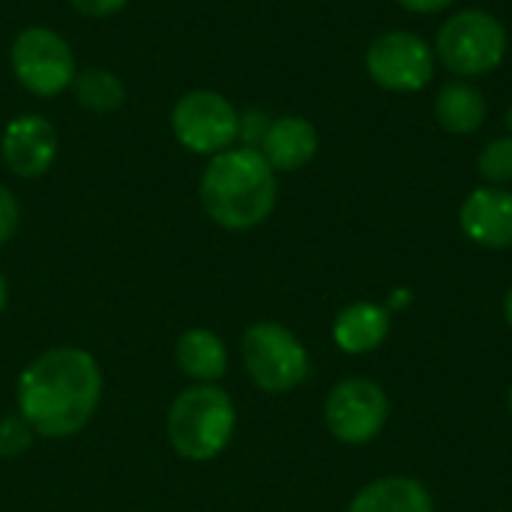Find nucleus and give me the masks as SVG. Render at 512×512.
Wrapping results in <instances>:
<instances>
[{
    "label": "nucleus",
    "instance_id": "nucleus-1",
    "mask_svg": "<svg viewBox=\"0 0 512 512\" xmlns=\"http://www.w3.org/2000/svg\"><path fill=\"white\" fill-rule=\"evenodd\" d=\"M102 399V372L84 348H51L39 354L18 378V414L42 438H72L96 414Z\"/></svg>",
    "mask_w": 512,
    "mask_h": 512
},
{
    "label": "nucleus",
    "instance_id": "nucleus-2",
    "mask_svg": "<svg viewBox=\"0 0 512 512\" xmlns=\"http://www.w3.org/2000/svg\"><path fill=\"white\" fill-rule=\"evenodd\" d=\"M276 198V171L252 147H231L210 156L201 174L204 213L225 231L258 228L276 210Z\"/></svg>",
    "mask_w": 512,
    "mask_h": 512
},
{
    "label": "nucleus",
    "instance_id": "nucleus-3",
    "mask_svg": "<svg viewBox=\"0 0 512 512\" xmlns=\"http://www.w3.org/2000/svg\"><path fill=\"white\" fill-rule=\"evenodd\" d=\"M165 429L177 456L189 462H210L231 444L237 411L225 390L213 384H198L183 390L171 402Z\"/></svg>",
    "mask_w": 512,
    "mask_h": 512
},
{
    "label": "nucleus",
    "instance_id": "nucleus-4",
    "mask_svg": "<svg viewBox=\"0 0 512 512\" xmlns=\"http://www.w3.org/2000/svg\"><path fill=\"white\" fill-rule=\"evenodd\" d=\"M435 57L462 78L495 72L507 57L504 24L483 9H465L444 21L435 42Z\"/></svg>",
    "mask_w": 512,
    "mask_h": 512
},
{
    "label": "nucleus",
    "instance_id": "nucleus-5",
    "mask_svg": "<svg viewBox=\"0 0 512 512\" xmlns=\"http://www.w3.org/2000/svg\"><path fill=\"white\" fill-rule=\"evenodd\" d=\"M243 366L252 384L264 393L282 396L309 378V351L303 342L276 321H258L243 333Z\"/></svg>",
    "mask_w": 512,
    "mask_h": 512
},
{
    "label": "nucleus",
    "instance_id": "nucleus-6",
    "mask_svg": "<svg viewBox=\"0 0 512 512\" xmlns=\"http://www.w3.org/2000/svg\"><path fill=\"white\" fill-rule=\"evenodd\" d=\"M9 60H12V72L18 84L27 93L42 96V99L60 96L63 90H69L78 72L72 45L48 27L21 30L12 42Z\"/></svg>",
    "mask_w": 512,
    "mask_h": 512
},
{
    "label": "nucleus",
    "instance_id": "nucleus-7",
    "mask_svg": "<svg viewBox=\"0 0 512 512\" xmlns=\"http://www.w3.org/2000/svg\"><path fill=\"white\" fill-rule=\"evenodd\" d=\"M171 129L186 150L216 156L240 138V111L216 90H189L171 111Z\"/></svg>",
    "mask_w": 512,
    "mask_h": 512
},
{
    "label": "nucleus",
    "instance_id": "nucleus-8",
    "mask_svg": "<svg viewBox=\"0 0 512 512\" xmlns=\"http://www.w3.org/2000/svg\"><path fill=\"white\" fill-rule=\"evenodd\" d=\"M435 48L408 30L381 33L366 51V72L369 78L390 93H417L429 87L435 78Z\"/></svg>",
    "mask_w": 512,
    "mask_h": 512
},
{
    "label": "nucleus",
    "instance_id": "nucleus-9",
    "mask_svg": "<svg viewBox=\"0 0 512 512\" xmlns=\"http://www.w3.org/2000/svg\"><path fill=\"white\" fill-rule=\"evenodd\" d=\"M390 417L387 393L369 378H348L336 384L324 405V423L342 444L363 447L381 435Z\"/></svg>",
    "mask_w": 512,
    "mask_h": 512
},
{
    "label": "nucleus",
    "instance_id": "nucleus-10",
    "mask_svg": "<svg viewBox=\"0 0 512 512\" xmlns=\"http://www.w3.org/2000/svg\"><path fill=\"white\" fill-rule=\"evenodd\" d=\"M0 156L15 177L36 180L57 159V132L42 114H18L3 129Z\"/></svg>",
    "mask_w": 512,
    "mask_h": 512
},
{
    "label": "nucleus",
    "instance_id": "nucleus-11",
    "mask_svg": "<svg viewBox=\"0 0 512 512\" xmlns=\"http://www.w3.org/2000/svg\"><path fill=\"white\" fill-rule=\"evenodd\" d=\"M459 225L465 237L483 249H510L512 246V192L501 186L474 189L462 210Z\"/></svg>",
    "mask_w": 512,
    "mask_h": 512
},
{
    "label": "nucleus",
    "instance_id": "nucleus-12",
    "mask_svg": "<svg viewBox=\"0 0 512 512\" xmlns=\"http://www.w3.org/2000/svg\"><path fill=\"white\" fill-rule=\"evenodd\" d=\"M273 171H300L318 153V129L297 114L270 120V129L258 147Z\"/></svg>",
    "mask_w": 512,
    "mask_h": 512
},
{
    "label": "nucleus",
    "instance_id": "nucleus-13",
    "mask_svg": "<svg viewBox=\"0 0 512 512\" xmlns=\"http://www.w3.org/2000/svg\"><path fill=\"white\" fill-rule=\"evenodd\" d=\"M390 336V312L378 303H351L333 321V339L345 354H372Z\"/></svg>",
    "mask_w": 512,
    "mask_h": 512
},
{
    "label": "nucleus",
    "instance_id": "nucleus-14",
    "mask_svg": "<svg viewBox=\"0 0 512 512\" xmlns=\"http://www.w3.org/2000/svg\"><path fill=\"white\" fill-rule=\"evenodd\" d=\"M348 512H435L429 489L414 477H384L363 486Z\"/></svg>",
    "mask_w": 512,
    "mask_h": 512
},
{
    "label": "nucleus",
    "instance_id": "nucleus-15",
    "mask_svg": "<svg viewBox=\"0 0 512 512\" xmlns=\"http://www.w3.org/2000/svg\"><path fill=\"white\" fill-rule=\"evenodd\" d=\"M174 360L180 372L198 384H213L228 372V348L225 342L204 327L186 330L174 345Z\"/></svg>",
    "mask_w": 512,
    "mask_h": 512
},
{
    "label": "nucleus",
    "instance_id": "nucleus-16",
    "mask_svg": "<svg viewBox=\"0 0 512 512\" xmlns=\"http://www.w3.org/2000/svg\"><path fill=\"white\" fill-rule=\"evenodd\" d=\"M438 126L450 135H474L486 123V99L468 81H453L435 96Z\"/></svg>",
    "mask_w": 512,
    "mask_h": 512
},
{
    "label": "nucleus",
    "instance_id": "nucleus-17",
    "mask_svg": "<svg viewBox=\"0 0 512 512\" xmlns=\"http://www.w3.org/2000/svg\"><path fill=\"white\" fill-rule=\"evenodd\" d=\"M72 96L81 108L93 111V114H111L123 105L126 99V87L123 81L105 69V66H90V69H78L72 78Z\"/></svg>",
    "mask_w": 512,
    "mask_h": 512
},
{
    "label": "nucleus",
    "instance_id": "nucleus-18",
    "mask_svg": "<svg viewBox=\"0 0 512 512\" xmlns=\"http://www.w3.org/2000/svg\"><path fill=\"white\" fill-rule=\"evenodd\" d=\"M477 171L489 186H507L512 180V135L510 138H492L480 156Z\"/></svg>",
    "mask_w": 512,
    "mask_h": 512
},
{
    "label": "nucleus",
    "instance_id": "nucleus-19",
    "mask_svg": "<svg viewBox=\"0 0 512 512\" xmlns=\"http://www.w3.org/2000/svg\"><path fill=\"white\" fill-rule=\"evenodd\" d=\"M33 429L21 414H6L0 417V456L12 459L18 453H24L33 444Z\"/></svg>",
    "mask_w": 512,
    "mask_h": 512
},
{
    "label": "nucleus",
    "instance_id": "nucleus-20",
    "mask_svg": "<svg viewBox=\"0 0 512 512\" xmlns=\"http://www.w3.org/2000/svg\"><path fill=\"white\" fill-rule=\"evenodd\" d=\"M18 222H21V207H18V198L0 183V246L15 237L18 231Z\"/></svg>",
    "mask_w": 512,
    "mask_h": 512
},
{
    "label": "nucleus",
    "instance_id": "nucleus-21",
    "mask_svg": "<svg viewBox=\"0 0 512 512\" xmlns=\"http://www.w3.org/2000/svg\"><path fill=\"white\" fill-rule=\"evenodd\" d=\"M267 129H270L267 114H261V111L240 114V141H243V147L258 150V147H261V141H264V135H267Z\"/></svg>",
    "mask_w": 512,
    "mask_h": 512
},
{
    "label": "nucleus",
    "instance_id": "nucleus-22",
    "mask_svg": "<svg viewBox=\"0 0 512 512\" xmlns=\"http://www.w3.org/2000/svg\"><path fill=\"white\" fill-rule=\"evenodd\" d=\"M75 12H81L84 18H111L117 15L129 0H69Z\"/></svg>",
    "mask_w": 512,
    "mask_h": 512
},
{
    "label": "nucleus",
    "instance_id": "nucleus-23",
    "mask_svg": "<svg viewBox=\"0 0 512 512\" xmlns=\"http://www.w3.org/2000/svg\"><path fill=\"white\" fill-rule=\"evenodd\" d=\"M396 3L408 12H417V15H435V12L447 9L453 0H396Z\"/></svg>",
    "mask_w": 512,
    "mask_h": 512
},
{
    "label": "nucleus",
    "instance_id": "nucleus-24",
    "mask_svg": "<svg viewBox=\"0 0 512 512\" xmlns=\"http://www.w3.org/2000/svg\"><path fill=\"white\" fill-rule=\"evenodd\" d=\"M6 300H9V285H6V276L0 273V312L6 309Z\"/></svg>",
    "mask_w": 512,
    "mask_h": 512
},
{
    "label": "nucleus",
    "instance_id": "nucleus-25",
    "mask_svg": "<svg viewBox=\"0 0 512 512\" xmlns=\"http://www.w3.org/2000/svg\"><path fill=\"white\" fill-rule=\"evenodd\" d=\"M504 318H507V324H510L512 330V285L510 291H507V297H504Z\"/></svg>",
    "mask_w": 512,
    "mask_h": 512
},
{
    "label": "nucleus",
    "instance_id": "nucleus-26",
    "mask_svg": "<svg viewBox=\"0 0 512 512\" xmlns=\"http://www.w3.org/2000/svg\"><path fill=\"white\" fill-rule=\"evenodd\" d=\"M507 126H510V132H512V105H510V114H507Z\"/></svg>",
    "mask_w": 512,
    "mask_h": 512
},
{
    "label": "nucleus",
    "instance_id": "nucleus-27",
    "mask_svg": "<svg viewBox=\"0 0 512 512\" xmlns=\"http://www.w3.org/2000/svg\"><path fill=\"white\" fill-rule=\"evenodd\" d=\"M510 414H512V390H510Z\"/></svg>",
    "mask_w": 512,
    "mask_h": 512
}]
</instances>
